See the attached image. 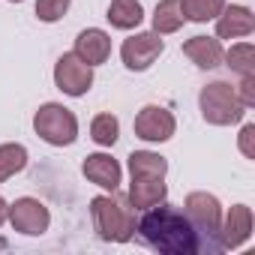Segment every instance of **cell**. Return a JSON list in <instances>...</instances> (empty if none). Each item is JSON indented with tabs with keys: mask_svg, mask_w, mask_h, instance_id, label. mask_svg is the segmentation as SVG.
Instances as JSON below:
<instances>
[{
	"mask_svg": "<svg viewBox=\"0 0 255 255\" xmlns=\"http://www.w3.org/2000/svg\"><path fill=\"white\" fill-rule=\"evenodd\" d=\"M168 162L165 156L153 153V150H135L129 153V174L132 177H165Z\"/></svg>",
	"mask_w": 255,
	"mask_h": 255,
	"instance_id": "18",
	"label": "cell"
},
{
	"mask_svg": "<svg viewBox=\"0 0 255 255\" xmlns=\"http://www.w3.org/2000/svg\"><path fill=\"white\" fill-rule=\"evenodd\" d=\"M144 216L135 222V234L147 249L159 252V255H195L201 252L198 234L189 225L186 213L171 207V204H156L150 210H141Z\"/></svg>",
	"mask_w": 255,
	"mask_h": 255,
	"instance_id": "1",
	"label": "cell"
},
{
	"mask_svg": "<svg viewBox=\"0 0 255 255\" xmlns=\"http://www.w3.org/2000/svg\"><path fill=\"white\" fill-rule=\"evenodd\" d=\"M6 219H9V204L3 201V195H0V225H3Z\"/></svg>",
	"mask_w": 255,
	"mask_h": 255,
	"instance_id": "26",
	"label": "cell"
},
{
	"mask_svg": "<svg viewBox=\"0 0 255 255\" xmlns=\"http://www.w3.org/2000/svg\"><path fill=\"white\" fill-rule=\"evenodd\" d=\"M165 195H168V186L162 183V177H132L129 183V204L135 210H150L162 204Z\"/></svg>",
	"mask_w": 255,
	"mask_h": 255,
	"instance_id": "15",
	"label": "cell"
},
{
	"mask_svg": "<svg viewBox=\"0 0 255 255\" xmlns=\"http://www.w3.org/2000/svg\"><path fill=\"white\" fill-rule=\"evenodd\" d=\"M81 171H84V177H87L90 183H96V186L105 189V192H117L120 177H123L120 162H117L114 156H108V153H90V156L81 162Z\"/></svg>",
	"mask_w": 255,
	"mask_h": 255,
	"instance_id": "11",
	"label": "cell"
},
{
	"mask_svg": "<svg viewBox=\"0 0 255 255\" xmlns=\"http://www.w3.org/2000/svg\"><path fill=\"white\" fill-rule=\"evenodd\" d=\"M9 222L18 234L39 237V234L48 231L51 213L39 198H15V204H9Z\"/></svg>",
	"mask_w": 255,
	"mask_h": 255,
	"instance_id": "8",
	"label": "cell"
},
{
	"mask_svg": "<svg viewBox=\"0 0 255 255\" xmlns=\"http://www.w3.org/2000/svg\"><path fill=\"white\" fill-rule=\"evenodd\" d=\"M198 105H201V117L213 126H231L240 123L246 108L237 99V90L228 81H213L207 87H201L198 93Z\"/></svg>",
	"mask_w": 255,
	"mask_h": 255,
	"instance_id": "4",
	"label": "cell"
},
{
	"mask_svg": "<svg viewBox=\"0 0 255 255\" xmlns=\"http://www.w3.org/2000/svg\"><path fill=\"white\" fill-rule=\"evenodd\" d=\"M24 165H27V147L24 144H15V141L0 144V183L15 177L18 171H24Z\"/></svg>",
	"mask_w": 255,
	"mask_h": 255,
	"instance_id": "19",
	"label": "cell"
},
{
	"mask_svg": "<svg viewBox=\"0 0 255 255\" xmlns=\"http://www.w3.org/2000/svg\"><path fill=\"white\" fill-rule=\"evenodd\" d=\"M225 3H228V0H180V9H183L186 21L204 24V21H213L222 12Z\"/></svg>",
	"mask_w": 255,
	"mask_h": 255,
	"instance_id": "20",
	"label": "cell"
},
{
	"mask_svg": "<svg viewBox=\"0 0 255 255\" xmlns=\"http://www.w3.org/2000/svg\"><path fill=\"white\" fill-rule=\"evenodd\" d=\"M105 18L117 30H132V27H138L144 21V9H141L138 0H111Z\"/></svg>",
	"mask_w": 255,
	"mask_h": 255,
	"instance_id": "16",
	"label": "cell"
},
{
	"mask_svg": "<svg viewBox=\"0 0 255 255\" xmlns=\"http://www.w3.org/2000/svg\"><path fill=\"white\" fill-rule=\"evenodd\" d=\"M177 129V120L168 108L162 105H144L138 114H135V135L141 141H150V144H159V141H168Z\"/></svg>",
	"mask_w": 255,
	"mask_h": 255,
	"instance_id": "9",
	"label": "cell"
},
{
	"mask_svg": "<svg viewBox=\"0 0 255 255\" xmlns=\"http://www.w3.org/2000/svg\"><path fill=\"white\" fill-rule=\"evenodd\" d=\"M183 9H180V0H159L156 9H153V33L165 36V33H177L183 27Z\"/></svg>",
	"mask_w": 255,
	"mask_h": 255,
	"instance_id": "17",
	"label": "cell"
},
{
	"mask_svg": "<svg viewBox=\"0 0 255 255\" xmlns=\"http://www.w3.org/2000/svg\"><path fill=\"white\" fill-rule=\"evenodd\" d=\"M240 153L246 159H255V123H246L240 129Z\"/></svg>",
	"mask_w": 255,
	"mask_h": 255,
	"instance_id": "25",
	"label": "cell"
},
{
	"mask_svg": "<svg viewBox=\"0 0 255 255\" xmlns=\"http://www.w3.org/2000/svg\"><path fill=\"white\" fill-rule=\"evenodd\" d=\"M255 30V15L249 6H222V12L216 15V39H240L249 36Z\"/></svg>",
	"mask_w": 255,
	"mask_h": 255,
	"instance_id": "12",
	"label": "cell"
},
{
	"mask_svg": "<svg viewBox=\"0 0 255 255\" xmlns=\"http://www.w3.org/2000/svg\"><path fill=\"white\" fill-rule=\"evenodd\" d=\"M12 3H21V0H12Z\"/></svg>",
	"mask_w": 255,
	"mask_h": 255,
	"instance_id": "27",
	"label": "cell"
},
{
	"mask_svg": "<svg viewBox=\"0 0 255 255\" xmlns=\"http://www.w3.org/2000/svg\"><path fill=\"white\" fill-rule=\"evenodd\" d=\"M75 54H78L84 63L99 66V63H105L108 54H111V36H108L105 30H99V27H87V30H81L78 39H75Z\"/></svg>",
	"mask_w": 255,
	"mask_h": 255,
	"instance_id": "13",
	"label": "cell"
},
{
	"mask_svg": "<svg viewBox=\"0 0 255 255\" xmlns=\"http://www.w3.org/2000/svg\"><path fill=\"white\" fill-rule=\"evenodd\" d=\"M90 216H93V228L102 240L108 243H126L135 234V216L120 198L111 195H96L90 201Z\"/></svg>",
	"mask_w": 255,
	"mask_h": 255,
	"instance_id": "2",
	"label": "cell"
},
{
	"mask_svg": "<svg viewBox=\"0 0 255 255\" xmlns=\"http://www.w3.org/2000/svg\"><path fill=\"white\" fill-rule=\"evenodd\" d=\"M165 42L159 33H135L129 39H123L120 45V57H123V66L126 69H132V72H144L156 63V57L162 54Z\"/></svg>",
	"mask_w": 255,
	"mask_h": 255,
	"instance_id": "7",
	"label": "cell"
},
{
	"mask_svg": "<svg viewBox=\"0 0 255 255\" xmlns=\"http://www.w3.org/2000/svg\"><path fill=\"white\" fill-rule=\"evenodd\" d=\"M69 3L72 0H36V18L45 24H54L69 12Z\"/></svg>",
	"mask_w": 255,
	"mask_h": 255,
	"instance_id": "23",
	"label": "cell"
},
{
	"mask_svg": "<svg viewBox=\"0 0 255 255\" xmlns=\"http://www.w3.org/2000/svg\"><path fill=\"white\" fill-rule=\"evenodd\" d=\"M237 90V99L243 102V108H252L255 105V75H240V87Z\"/></svg>",
	"mask_w": 255,
	"mask_h": 255,
	"instance_id": "24",
	"label": "cell"
},
{
	"mask_svg": "<svg viewBox=\"0 0 255 255\" xmlns=\"http://www.w3.org/2000/svg\"><path fill=\"white\" fill-rule=\"evenodd\" d=\"M120 135V123L114 114H96L90 120V138L99 144V147H111Z\"/></svg>",
	"mask_w": 255,
	"mask_h": 255,
	"instance_id": "22",
	"label": "cell"
},
{
	"mask_svg": "<svg viewBox=\"0 0 255 255\" xmlns=\"http://www.w3.org/2000/svg\"><path fill=\"white\" fill-rule=\"evenodd\" d=\"M183 213L189 219V225L198 234L201 252H219V225H222V204L216 195L210 192H189Z\"/></svg>",
	"mask_w": 255,
	"mask_h": 255,
	"instance_id": "3",
	"label": "cell"
},
{
	"mask_svg": "<svg viewBox=\"0 0 255 255\" xmlns=\"http://www.w3.org/2000/svg\"><path fill=\"white\" fill-rule=\"evenodd\" d=\"M54 84L57 90H63L66 96H84L93 87V66L84 63L75 51L63 54L54 66Z\"/></svg>",
	"mask_w": 255,
	"mask_h": 255,
	"instance_id": "6",
	"label": "cell"
},
{
	"mask_svg": "<svg viewBox=\"0 0 255 255\" xmlns=\"http://www.w3.org/2000/svg\"><path fill=\"white\" fill-rule=\"evenodd\" d=\"M183 54L198 66V69H216L222 63V42L216 36H192L183 42Z\"/></svg>",
	"mask_w": 255,
	"mask_h": 255,
	"instance_id": "14",
	"label": "cell"
},
{
	"mask_svg": "<svg viewBox=\"0 0 255 255\" xmlns=\"http://www.w3.org/2000/svg\"><path fill=\"white\" fill-rule=\"evenodd\" d=\"M252 237V210L246 204H234L219 225V249H237Z\"/></svg>",
	"mask_w": 255,
	"mask_h": 255,
	"instance_id": "10",
	"label": "cell"
},
{
	"mask_svg": "<svg viewBox=\"0 0 255 255\" xmlns=\"http://www.w3.org/2000/svg\"><path fill=\"white\" fill-rule=\"evenodd\" d=\"M33 129L36 135L51 144V147H66L78 138V120L69 108L57 105V102H45L36 114H33Z\"/></svg>",
	"mask_w": 255,
	"mask_h": 255,
	"instance_id": "5",
	"label": "cell"
},
{
	"mask_svg": "<svg viewBox=\"0 0 255 255\" xmlns=\"http://www.w3.org/2000/svg\"><path fill=\"white\" fill-rule=\"evenodd\" d=\"M222 60H225V66L234 69L237 75H255V48H252V42H237V45H231V48L222 54Z\"/></svg>",
	"mask_w": 255,
	"mask_h": 255,
	"instance_id": "21",
	"label": "cell"
}]
</instances>
